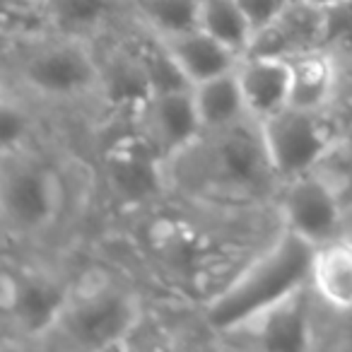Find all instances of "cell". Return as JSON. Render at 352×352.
I'll return each mask as SVG.
<instances>
[{
    "label": "cell",
    "instance_id": "cell-22",
    "mask_svg": "<svg viewBox=\"0 0 352 352\" xmlns=\"http://www.w3.org/2000/svg\"><path fill=\"white\" fill-rule=\"evenodd\" d=\"M328 30H326V46L340 60L352 58V0H345L340 6L328 8Z\"/></svg>",
    "mask_w": 352,
    "mask_h": 352
},
{
    "label": "cell",
    "instance_id": "cell-6",
    "mask_svg": "<svg viewBox=\"0 0 352 352\" xmlns=\"http://www.w3.org/2000/svg\"><path fill=\"white\" fill-rule=\"evenodd\" d=\"M73 283L75 273L46 258V251H17V258L8 254L0 287L3 347H46Z\"/></svg>",
    "mask_w": 352,
    "mask_h": 352
},
{
    "label": "cell",
    "instance_id": "cell-17",
    "mask_svg": "<svg viewBox=\"0 0 352 352\" xmlns=\"http://www.w3.org/2000/svg\"><path fill=\"white\" fill-rule=\"evenodd\" d=\"M309 287L328 311H352V232L314 249Z\"/></svg>",
    "mask_w": 352,
    "mask_h": 352
},
{
    "label": "cell",
    "instance_id": "cell-21",
    "mask_svg": "<svg viewBox=\"0 0 352 352\" xmlns=\"http://www.w3.org/2000/svg\"><path fill=\"white\" fill-rule=\"evenodd\" d=\"M201 27L217 36L222 44L234 49L239 56L249 51L254 25L236 0H203Z\"/></svg>",
    "mask_w": 352,
    "mask_h": 352
},
{
    "label": "cell",
    "instance_id": "cell-25",
    "mask_svg": "<svg viewBox=\"0 0 352 352\" xmlns=\"http://www.w3.org/2000/svg\"><path fill=\"white\" fill-rule=\"evenodd\" d=\"M342 65V82H340V99H352V58L340 60ZM338 99V102H340Z\"/></svg>",
    "mask_w": 352,
    "mask_h": 352
},
{
    "label": "cell",
    "instance_id": "cell-23",
    "mask_svg": "<svg viewBox=\"0 0 352 352\" xmlns=\"http://www.w3.org/2000/svg\"><path fill=\"white\" fill-rule=\"evenodd\" d=\"M331 113L338 131V147L333 155L352 174V99H340Z\"/></svg>",
    "mask_w": 352,
    "mask_h": 352
},
{
    "label": "cell",
    "instance_id": "cell-12",
    "mask_svg": "<svg viewBox=\"0 0 352 352\" xmlns=\"http://www.w3.org/2000/svg\"><path fill=\"white\" fill-rule=\"evenodd\" d=\"M131 123L164 157L166 164L196 145L206 133L198 116L193 87L157 89L138 109Z\"/></svg>",
    "mask_w": 352,
    "mask_h": 352
},
{
    "label": "cell",
    "instance_id": "cell-11",
    "mask_svg": "<svg viewBox=\"0 0 352 352\" xmlns=\"http://www.w3.org/2000/svg\"><path fill=\"white\" fill-rule=\"evenodd\" d=\"M17 6L20 27L10 30H49L56 34L104 44L135 25L133 0H6Z\"/></svg>",
    "mask_w": 352,
    "mask_h": 352
},
{
    "label": "cell",
    "instance_id": "cell-13",
    "mask_svg": "<svg viewBox=\"0 0 352 352\" xmlns=\"http://www.w3.org/2000/svg\"><path fill=\"white\" fill-rule=\"evenodd\" d=\"M328 17L323 8L304 0H289L280 15L254 32L246 54L292 58L304 51L326 46Z\"/></svg>",
    "mask_w": 352,
    "mask_h": 352
},
{
    "label": "cell",
    "instance_id": "cell-18",
    "mask_svg": "<svg viewBox=\"0 0 352 352\" xmlns=\"http://www.w3.org/2000/svg\"><path fill=\"white\" fill-rule=\"evenodd\" d=\"M46 111L34 99L10 85H3L0 97V155L27 150L46 142Z\"/></svg>",
    "mask_w": 352,
    "mask_h": 352
},
{
    "label": "cell",
    "instance_id": "cell-5",
    "mask_svg": "<svg viewBox=\"0 0 352 352\" xmlns=\"http://www.w3.org/2000/svg\"><path fill=\"white\" fill-rule=\"evenodd\" d=\"M311 254L314 246L278 225L215 294L198 304L201 326L215 338L307 285Z\"/></svg>",
    "mask_w": 352,
    "mask_h": 352
},
{
    "label": "cell",
    "instance_id": "cell-3",
    "mask_svg": "<svg viewBox=\"0 0 352 352\" xmlns=\"http://www.w3.org/2000/svg\"><path fill=\"white\" fill-rule=\"evenodd\" d=\"M73 208V182L49 142L0 155V220L8 246L46 251Z\"/></svg>",
    "mask_w": 352,
    "mask_h": 352
},
{
    "label": "cell",
    "instance_id": "cell-8",
    "mask_svg": "<svg viewBox=\"0 0 352 352\" xmlns=\"http://www.w3.org/2000/svg\"><path fill=\"white\" fill-rule=\"evenodd\" d=\"M350 196L352 176L331 155L318 169L280 184L273 215L283 230L316 249L350 232Z\"/></svg>",
    "mask_w": 352,
    "mask_h": 352
},
{
    "label": "cell",
    "instance_id": "cell-24",
    "mask_svg": "<svg viewBox=\"0 0 352 352\" xmlns=\"http://www.w3.org/2000/svg\"><path fill=\"white\" fill-rule=\"evenodd\" d=\"M236 3H239L241 10L246 12V17L251 20L254 32H256L263 25H268L275 15H280V12L287 8L289 0H236Z\"/></svg>",
    "mask_w": 352,
    "mask_h": 352
},
{
    "label": "cell",
    "instance_id": "cell-10",
    "mask_svg": "<svg viewBox=\"0 0 352 352\" xmlns=\"http://www.w3.org/2000/svg\"><path fill=\"white\" fill-rule=\"evenodd\" d=\"M316 333L318 299L307 283L287 297L265 307L263 311L215 336V340L225 347H239V350L307 352L316 350Z\"/></svg>",
    "mask_w": 352,
    "mask_h": 352
},
{
    "label": "cell",
    "instance_id": "cell-7",
    "mask_svg": "<svg viewBox=\"0 0 352 352\" xmlns=\"http://www.w3.org/2000/svg\"><path fill=\"white\" fill-rule=\"evenodd\" d=\"M109 128L97 150L99 184L118 210L147 215L171 198L169 164L133 123L118 121Z\"/></svg>",
    "mask_w": 352,
    "mask_h": 352
},
{
    "label": "cell",
    "instance_id": "cell-16",
    "mask_svg": "<svg viewBox=\"0 0 352 352\" xmlns=\"http://www.w3.org/2000/svg\"><path fill=\"white\" fill-rule=\"evenodd\" d=\"M292 107L328 113L340 99L342 65L328 46L292 56Z\"/></svg>",
    "mask_w": 352,
    "mask_h": 352
},
{
    "label": "cell",
    "instance_id": "cell-2",
    "mask_svg": "<svg viewBox=\"0 0 352 352\" xmlns=\"http://www.w3.org/2000/svg\"><path fill=\"white\" fill-rule=\"evenodd\" d=\"M3 85L56 116L80 111L102 121V49L92 41L49 30L6 32Z\"/></svg>",
    "mask_w": 352,
    "mask_h": 352
},
{
    "label": "cell",
    "instance_id": "cell-9",
    "mask_svg": "<svg viewBox=\"0 0 352 352\" xmlns=\"http://www.w3.org/2000/svg\"><path fill=\"white\" fill-rule=\"evenodd\" d=\"M265 155L280 184L318 169L338 147L333 113L285 107L258 123Z\"/></svg>",
    "mask_w": 352,
    "mask_h": 352
},
{
    "label": "cell",
    "instance_id": "cell-20",
    "mask_svg": "<svg viewBox=\"0 0 352 352\" xmlns=\"http://www.w3.org/2000/svg\"><path fill=\"white\" fill-rule=\"evenodd\" d=\"M135 22L155 36H171L201 27L203 0H133Z\"/></svg>",
    "mask_w": 352,
    "mask_h": 352
},
{
    "label": "cell",
    "instance_id": "cell-27",
    "mask_svg": "<svg viewBox=\"0 0 352 352\" xmlns=\"http://www.w3.org/2000/svg\"><path fill=\"white\" fill-rule=\"evenodd\" d=\"M350 232H352V196H350Z\"/></svg>",
    "mask_w": 352,
    "mask_h": 352
},
{
    "label": "cell",
    "instance_id": "cell-1",
    "mask_svg": "<svg viewBox=\"0 0 352 352\" xmlns=\"http://www.w3.org/2000/svg\"><path fill=\"white\" fill-rule=\"evenodd\" d=\"M171 196L217 210H273L280 182L265 155L258 121L203 133L169 162Z\"/></svg>",
    "mask_w": 352,
    "mask_h": 352
},
{
    "label": "cell",
    "instance_id": "cell-19",
    "mask_svg": "<svg viewBox=\"0 0 352 352\" xmlns=\"http://www.w3.org/2000/svg\"><path fill=\"white\" fill-rule=\"evenodd\" d=\"M193 97H196L198 116H201L206 133L251 121L239 78H236V68L201 85H193Z\"/></svg>",
    "mask_w": 352,
    "mask_h": 352
},
{
    "label": "cell",
    "instance_id": "cell-14",
    "mask_svg": "<svg viewBox=\"0 0 352 352\" xmlns=\"http://www.w3.org/2000/svg\"><path fill=\"white\" fill-rule=\"evenodd\" d=\"M236 78L254 121H265L292 102V68L287 58L244 54L236 65Z\"/></svg>",
    "mask_w": 352,
    "mask_h": 352
},
{
    "label": "cell",
    "instance_id": "cell-15",
    "mask_svg": "<svg viewBox=\"0 0 352 352\" xmlns=\"http://www.w3.org/2000/svg\"><path fill=\"white\" fill-rule=\"evenodd\" d=\"M169 51L171 60L188 85H201L217 75H225L239 65L241 56L203 27L179 32L171 36H157Z\"/></svg>",
    "mask_w": 352,
    "mask_h": 352
},
{
    "label": "cell",
    "instance_id": "cell-4",
    "mask_svg": "<svg viewBox=\"0 0 352 352\" xmlns=\"http://www.w3.org/2000/svg\"><path fill=\"white\" fill-rule=\"evenodd\" d=\"M147 316V299L135 280L118 270H82L75 273L68 304L46 347L85 352L131 347Z\"/></svg>",
    "mask_w": 352,
    "mask_h": 352
},
{
    "label": "cell",
    "instance_id": "cell-26",
    "mask_svg": "<svg viewBox=\"0 0 352 352\" xmlns=\"http://www.w3.org/2000/svg\"><path fill=\"white\" fill-rule=\"evenodd\" d=\"M304 3H311V6H316V8H323V10H328V8L340 6V3H345V0H304Z\"/></svg>",
    "mask_w": 352,
    "mask_h": 352
}]
</instances>
